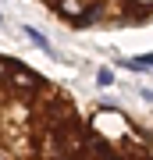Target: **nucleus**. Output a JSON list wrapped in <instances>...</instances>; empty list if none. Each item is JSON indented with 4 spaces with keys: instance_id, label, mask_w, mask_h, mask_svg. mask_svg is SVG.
Returning <instances> with one entry per match:
<instances>
[{
    "instance_id": "f257e3e1",
    "label": "nucleus",
    "mask_w": 153,
    "mask_h": 160,
    "mask_svg": "<svg viewBox=\"0 0 153 160\" xmlns=\"http://www.w3.org/2000/svg\"><path fill=\"white\" fill-rule=\"evenodd\" d=\"M0 160H89V118L61 86L0 53Z\"/></svg>"
},
{
    "instance_id": "f03ea898",
    "label": "nucleus",
    "mask_w": 153,
    "mask_h": 160,
    "mask_svg": "<svg viewBox=\"0 0 153 160\" xmlns=\"http://www.w3.org/2000/svg\"><path fill=\"white\" fill-rule=\"evenodd\" d=\"M54 18L71 29H100V25H139L153 18V0H39Z\"/></svg>"
},
{
    "instance_id": "7ed1b4c3",
    "label": "nucleus",
    "mask_w": 153,
    "mask_h": 160,
    "mask_svg": "<svg viewBox=\"0 0 153 160\" xmlns=\"http://www.w3.org/2000/svg\"><path fill=\"white\" fill-rule=\"evenodd\" d=\"M139 64H142V68H153V53H142V57H135Z\"/></svg>"
}]
</instances>
